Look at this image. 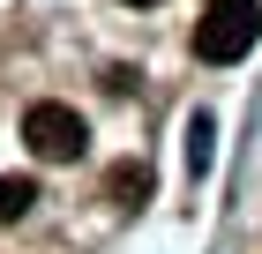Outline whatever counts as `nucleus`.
<instances>
[{
	"label": "nucleus",
	"mask_w": 262,
	"mask_h": 254,
	"mask_svg": "<svg viewBox=\"0 0 262 254\" xmlns=\"http://www.w3.org/2000/svg\"><path fill=\"white\" fill-rule=\"evenodd\" d=\"M210 135H217V127H210V112H195V120H187V172H210Z\"/></svg>",
	"instance_id": "4"
},
{
	"label": "nucleus",
	"mask_w": 262,
	"mask_h": 254,
	"mask_svg": "<svg viewBox=\"0 0 262 254\" xmlns=\"http://www.w3.org/2000/svg\"><path fill=\"white\" fill-rule=\"evenodd\" d=\"M23 142L45 157V165H60V157H82V142H90V127H82V112L75 105H53V98H38L30 112H23Z\"/></svg>",
	"instance_id": "2"
},
{
	"label": "nucleus",
	"mask_w": 262,
	"mask_h": 254,
	"mask_svg": "<svg viewBox=\"0 0 262 254\" xmlns=\"http://www.w3.org/2000/svg\"><path fill=\"white\" fill-rule=\"evenodd\" d=\"M113 195H120L127 210H135V202H150V165H120V172H113Z\"/></svg>",
	"instance_id": "5"
},
{
	"label": "nucleus",
	"mask_w": 262,
	"mask_h": 254,
	"mask_svg": "<svg viewBox=\"0 0 262 254\" xmlns=\"http://www.w3.org/2000/svg\"><path fill=\"white\" fill-rule=\"evenodd\" d=\"M30 202H38V179H23V172H0V224L30 217Z\"/></svg>",
	"instance_id": "3"
},
{
	"label": "nucleus",
	"mask_w": 262,
	"mask_h": 254,
	"mask_svg": "<svg viewBox=\"0 0 262 254\" xmlns=\"http://www.w3.org/2000/svg\"><path fill=\"white\" fill-rule=\"evenodd\" d=\"M262 38V0H210L195 22V60H210V67H232V60H247Z\"/></svg>",
	"instance_id": "1"
},
{
	"label": "nucleus",
	"mask_w": 262,
	"mask_h": 254,
	"mask_svg": "<svg viewBox=\"0 0 262 254\" xmlns=\"http://www.w3.org/2000/svg\"><path fill=\"white\" fill-rule=\"evenodd\" d=\"M135 8H150V0H135Z\"/></svg>",
	"instance_id": "6"
}]
</instances>
